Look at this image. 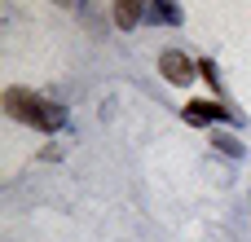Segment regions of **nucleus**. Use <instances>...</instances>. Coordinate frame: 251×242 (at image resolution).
<instances>
[{"label":"nucleus","instance_id":"7ed1b4c3","mask_svg":"<svg viewBox=\"0 0 251 242\" xmlns=\"http://www.w3.org/2000/svg\"><path fill=\"white\" fill-rule=\"evenodd\" d=\"M238 115L229 110V106H221V101H190L185 106V123H194V128H207V123H234Z\"/></svg>","mask_w":251,"mask_h":242},{"label":"nucleus","instance_id":"f03ea898","mask_svg":"<svg viewBox=\"0 0 251 242\" xmlns=\"http://www.w3.org/2000/svg\"><path fill=\"white\" fill-rule=\"evenodd\" d=\"M159 71H163V79H168V84L185 88V84L199 75V62H190L181 48H163V53H159Z\"/></svg>","mask_w":251,"mask_h":242},{"label":"nucleus","instance_id":"20e7f679","mask_svg":"<svg viewBox=\"0 0 251 242\" xmlns=\"http://www.w3.org/2000/svg\"><path fill=\"white\" fill-rule=\"evenodd\" d=\"M181 4H172V0H150L146 4V22H154V26H181Z\"/></svg>","mask_w":251,"mask_h":242},{"label":"nucleus","instance_id":"39448f33","mask_svg":"<svg viewBox=\"0 0 251 242\" xmlns=\"http://www.w3.org/2000/svg\"><path fill=\"white\" fill-rule=\"evenodd\" d=\"M115 22L128 31V26H137V22H146V4H137V0H119L115 4Z\"/></svg>","mask_w":251,"mask_h":242},{"label":"nucleus","instance_id":"423d86ee","mask_svg":"<svg viewBox=\"0 0 251 242\" xmlns=\"http://www.w3.org/2000/svg\"><path fill=\"white\" fill-rule=\"evenodd\" d=\"M212 145H216L225 159H243V145H238V137H229V132H212Z\"/></svg>","mask_w":251,"mask_h":242},{"label":"nucleus","instance_id":"f257e3e1","mask_svg":"<svg viewBox=\"0 0 251 242\" xmlns=\"http://www.w3.org/2000/svg\"><path fill=\"white\" fill-rule=\"evenodd\" d=\"M0 106H4L9 119H18V123H26V128H35V132H62V128H66V110H62L53 97L31 93V88H4Z\"/></svg>","mask_w":251,"mask_h":242}]
</instances>
